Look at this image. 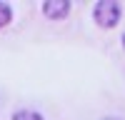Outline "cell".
<instances>
[{
  "instance_id": "obj_6",
  "label": "cell",
  "mask_w": 125,
  "mask_h": 120,
  "mask_svg": "<svg viewBox=\"0 0 125 120\" xmlns=\"http://www.w3.org/2000/svg\"><path fill=\"white\" fill-rule=\"evenodd\" d=\"M123 48H125V35H123Z\"/></svg>"
},
{
  "instance_id": "obj_5",
  "label": "cell",
  "mask_w": 125,
  "mask_h": 120,
  "mask_svg": "<svg viewBox=\"0 0 125 120\" xmlns=\"http://www.w3.org/2000/svg\"><path fill=\"white\" fill-rule=\"evenodd\" d=\"M105 120H120V118H105Z\"/></svg>"
},
{
  "instance_id": "obj_1",
  "label": "cell",
  "mask_w": 125,
  "mask_h": 120,
  "mask_svg": "<svg viewBox=\"0 0 125 120\" xmlns=\"http://www.w3.org/2000/svg\"><path fill=\"white\" fill-rule=\"evenodd\" d=\"M120 15H123V10H120V3H115V0H98L95 8H93V18H95V23L100 28H115L120 23Z\"/></svg>"
},
{
  "instance_id": "obj_4",
  "label": "cell",
  "mask_w": 125,
  "mask_h": 120,
  "mask_svg": "<svg viewBox=\"0 0 125 120\" xmlns=\"http://www.w3.org/2000/svg\"><path fill=\"white\" fill-rule=\"evenodd\" d=\"M10 20H13V8L8 3H0V28H5Z\"/></svg>"
},
{
  "instance_id": "obj_3",
  "label": "cell",
  "mask_w": 125,
  "mask_h": 120,
  "mask_svg": "<svg viewBox=\"0 0 125 120\" xmlns=\"http://www.w3.org/2000/svg\"><path fill=\"white\" fill-rule=\"evenodd\" d=\"M13 120H45V118L40 113H35V110H18L13 115Z\"/></svg>"
},
{
  "instance_id": "obj_2",
  "label": "cell",
  "mask_w": 125,
  "mask_h": 120,
  "mask_svg": "<svg viewBox=\"0 0 125 120\" xmlns=\"http://www.w3.org/2000/svg\"><path fill=\"white\" fill-rule=\"evenodd\" d=\"M43 13L50 20H62L70 13V3H68V0H45V3H43Z\"/></svg>"
}]
</instances>
